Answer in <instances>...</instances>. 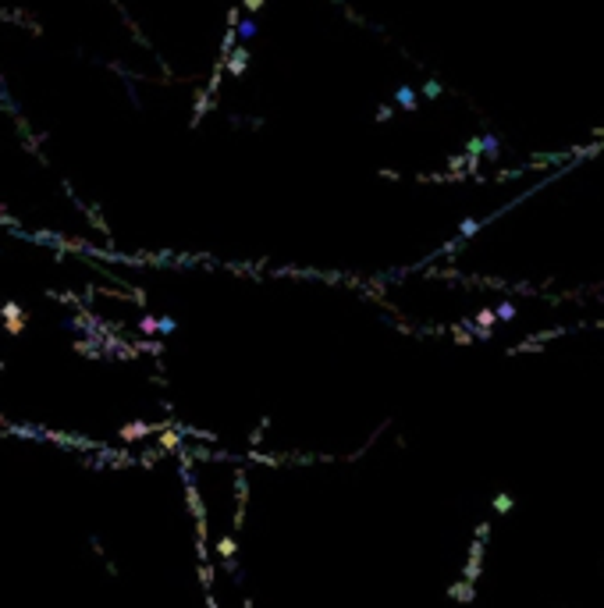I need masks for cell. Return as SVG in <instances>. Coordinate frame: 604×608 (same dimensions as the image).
Instances as JSON below:
<instances>
[{
  "label": "cell",
  "instance_id": "6da1fadb",
  "mask_svg": "<svg viewBox=\"0 0 604 608\" xmlns=\"http://www.w3.org/2000/svg\"><path fill=\"white\" fill-rule=\"evenodd\" d=\"M483 544H487V541H480V537L469 544V558H466V569H462V576L473 580V583L480 580V569H483Z\"/></svg>",
  "mask_w": 604,
  "mask_h": 608
},
{
  "label": "cell",
  "instance_id": "7a4b0ae2",
  "mask_svg": "<svg viewBox=\"0 0 604 608\" xmlns=\"http://www.w3.org/2000/svg\"><path fill=\"white\" fill-rule=\"evenodd\" d=\"M448 598H452V601H462V605H469V601H473V580H466V576H462L458 583H452V587H448Z\"/></svg>",
  "mask_w": 604,
  "mask_h": 608
},
{
  "label": "cell",
  "instance_id": "3957f363",
  "mask_svg": "<svg viewBox=\"0 0 604 608\" xmlns=\"http://www.w3.org/2000/svg\"><path fill=\"white\" fill-rule=\"evenodd\" d=\"M491 509L505 516V512H512V509H516V498H512L508 491H501V494H494V502H491Z\"/></svg>",
  "mask_w": 604,
  "mask_h": 608
},
{
  "label": "cell",
  "instance_id": "277c9868",
  "mask_svg": "<svg viewBox=\"0 0 604 608\" xmlns=\"http://www.w3.org/2000/svg\"><path fill=\"white\" fill-rule=\"evenodd\" d=\"M235 551H238V541H235L231 533H227V537H221V541H217V555H221L224 562H231V558H235Z\"/></svg>",
  "mask_w": 604,
  "mask_h": 608
},
{
  "label": "cell",
  "instance_id": "5b68a950",
  "mask_svg": "<svg viewBox=\"0 0 604 608\" xmlns=\"http://www.w3.org/2000/svg\"><path fill=\"white\" fill-rule=\"evenodd\" d=\"M494 313H498V320H512L516 317V303H498Z\"/></svg>",
  "mask_w": 604,
  "mask_h": 608
},
{
  "label": "cell",
  "instance_id": "8992f818",
  "mask_svg": "<svg viewBox=\"0 0 604 608\" xmlns=\"http://www.w3.org/2000/svg\"><path fill=\"white\" fill-rule=\"evenodd\" d=\"M476 537L487 541V537H491V523H476Z\"/></svg>",
  "mask_w": 604,
  "mask_h": 608
}]
</instances>
